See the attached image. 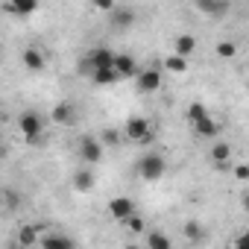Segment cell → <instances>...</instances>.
Listing matches in <instances>:
<instances>
[{
    "label": "cell",
    "instance_id": "1",
    "mask_svg": "<svg viewBox=\"0 0 249 249\" xmlns=\"http://www.w3.org/2000/svg\"><path fill=\"white\" fill-rule=\"evenodd\" d=\"M164 170H167V164H164V156H159V153H147L138 161V173L144 182H159L164 176Z\"/></svg>",
    "mask_w": 249,
    "mask_h": 249
},
{
    "label": "cell",
    "instance_id": "2",
    "mask_svg": "<svg viewBox=\"0 0 249 249\" xmlns=\"http://www.w3.org/2000/svg\"><path fill=\"white\" fill-rule=\"evenodd\" d=\"M123 132H126L129 141H138V144H150L153 141V132H150V120L147 117H129L126 126H123Z\"/></svg>",
    "mask_w": 249,
    "mask_h": 249
},
{
    "label": "cell",
    "instance_id": "3",
    "mask_svg": "<svg viewBox=\"0 0 249 249\" xmlns=\"http://www.w3.org/2000/svg\"><path fill=\"white\" fill-rule=\"evenodd\" d=\"M18 129L24 132L27 141H38L41 132H44V120H41L36 111H24V114L18 117Z\"/></svg>",
    "mask_w": 249,
    "mask_h": 249
},
{
    "label": "cell",
    "instance_id": "4",
    "mask_svg": "<svg viewBox=\"0 0 249 249\" xmlns=\"http://www.w3.org/2000/svg\"><path fill=\"white\" fill-rule=\"evenodd\" d=\"M135 88H138L141 94H156V91L161 88V71H159V68H144V71H138Z\"/></svg>",
    "mask_w": 249,
    "mask_h": 249
},
{
    "label": "cell",
    "instance_id": "5",
    "mask_svg": "<svg viewBox=\"0 0 249 249\" xmlns=\"http://www.w3.org/2000/svg\"><path fill=\"white\" fill-rule=\"evenodd\" d=\"M108 214H111L114 220H120V223H126V220L135 214V202H132L129 196H114V199L108 202Z\"/></svg>",
    "mask_w": 249,
    "mask_h": 249
},
{
    "label": "cell",
    "instance_id": "6",
    "mask_svg": "<svg viewBox=\"0 0 249 249\" xmlns=\"http://www.w3.org/2000/svg\"><path fill=\"white\" fill-rule=\"evenodd\" d=\"M79 156H82V161H88V164H97V161L103 159V141H97V138L85 135V138L79 141Z\"/></svg>",
    "mask_w": 249,
    "mask_h": 249
},
{
    "label": "cell",
    "instance_id": "7",
    "mask_svg": "<svg viewBox=\"0 0 249 249\" xmlns=\"http://www.w3.org/2000/svg\"><path fill=\"white\" fill-rule=\"evenodd\" d=\"M114 56L117 53H111L108 47H94L85 62L91 65V71H97V68H114Z\"/></svg>",
    "mask_w": 249,
    "mask_h": 249
},
{
    "label": "cell",
    "instance_id": "8",
    "mask_svg": "<svg viewBox=\"0 0 249 249\" xmlns=\"http://www.w3.org/2000/svg\"><path fill=\"white\" fill-rule=\"evenodd\" d=\"M3 9H6L9 15H18V18H30V15H36V9H38V0H6Z\"/></svg>",
    "mask_w": 249,
    "mask_h": 249
},
{
    "label": "cell",
    "instance_id": "9",
    "mask_svg": "<svg viewBox=\"0 0 249 249\" xmlns=\"http://www.w3.org/2000/svg\"><path fill=\"white\" fill-rule=\"evenodd\" d=\"M50 117H53V123H59V126H73L76 111H73V106H71V103H59V106L50 111Z\"/></svg>",
    "mask_w": 249,
    "mask_h": 249
},
{
    "label": "cell",
    "instance_id": "10",
    "mask_svg": "<svg viewBox=\"0 0 249 249\" xmlns=\"http://www.w3.org/2000/svg\"><path fill=\"white\" fill-rule=\"evenodd\" d=\"M91 79H94V85L106 88V85H114V82L123 79V76L117 73V68H97V71H91Z\"/></svg>",
    "mask_w": 249,
    "mask_h": 249
},
{
    "label": "cell",
    "instance_id": "11",
    "mask_svg": "<svg viewBox=\"0 0 249 249\" xmlns=\"http://www.w3.org/2000/svg\"><path fill=\"white\" fill-rule=\"evenodd\" d=\"M114 68H117L120 76H138V65H135V59L129 53H117L114 56Z\"/></svg>",
    "mask_w": 249,
    "mask_h": 249
},
{
    "label": "cell",
    "instance_id": "12",
    "mask_svg": "<svg viewBox=\"0 0 249 249\" xmlns=\"http://www.w3.org/2000/svg\"><path fill=\"white\" fill-rule=\"evenodd\" d=\"M194 132H196L199 138H214V135L220 132V123H217V120H211V114H205L202 120H196V123H194Z\"/></svg>",
    "mask_w": 249,
    "mask_h": 249
},
{
    "label": "cell",
    "instance_id": "13",
    "mask_svg": "<svg viewBox=\"0 0 249 249\" xmlns=\"http://www.w3.org/2000/svg\"><path fill=\"white\" fill-rule=\"evenodd\" d=\"M21 62H24V68H30V71H41V68H44V56H41V50H36V47H27V50L21 53Z\"/></svg>",
    "mask_w": 249,
    "mask_h": 249
},
{
    "label": "cell",
    "instance_id": "14",
    "mask_svg": "<svg viewBox=\"0 0 249 249\" xmlns=\"http://www.w3.org/2000/svg\"><path fill=\"white\" fill-rule=\"evenodd\" d=\"M196 6H199L205 15H214V18L226 15V9H229V3H226V0H196Z\"/></svg>",
    "mask_w": 249,
    "mask_h": 249
},
{
    "label": "cell",
    "instance_id": "15",
    "mask_svg": "<svg viewBox=\"0 0 249 249\" xmlns=\"http://www.w3.org/2000/svg\"><path fill=\"white\" fill-rule=\"evenodd\" d=\"M164 71H170V73H188V56L170 53V56L164 59Z\"/></svg>",
    "mask_w": 249,
    "mask_h": 249
},
{
    "label": "cell",
    "instance_id": "16",
    "mask_svg": "<svg viewBox=\"0 0 249 249\" xmlns=\"http://www.w3.org/2000/svg\"><path fill=\"white\" fill-rule=\"evenodd\" d=\"M94 185H97V179H94V173H91V170H79V173L73 176V188H76L79 194L94 191Z\"/></svg>",
    "mask_w": 249,
    "mask_h": 249
},
{
    "label": "cell",
    "instance_id": "17",
    "mask_svg": "<svg viewBox=\"0 0 249 249\" xmlns=\"http://www.w3.org/2000/svg\"><path fill=\"white\" fill-rule=\"evenodd\" d=\"M38 246H44V249H71V246H73V240H71V237H65V234H44Z\"/></svg>",
    "mask_w": 249,
    "mask_h": 249
},
{
    "label": "cell",
    "instance_id": "18",
    "mask_svg": "<svg viewBox=\"0 0 249 249\" xmlns=\"http://www.w3.org/2000/svg\"><path fill=\"white\" fill-rule=\"evenodd\" d=\"M208 156H211V161L226 164V161L231 159V147H229L226 141H220V144H214V147H211V153H208Z\"/></svg>",
    "mask_w": 249,
    "mask_h": 249
},
{
    "label": "cell",
    "instance_id": "19",
    "mask_svg": "<svg viewBox=\"0 0 249 249\" xmlns=\"http://www.w3.org/2000/svg\"><path fill=\"white\" fill-rule=\"evenodd\" d=\"M132 21H135V15H132L129 9H114V12H111V24H114V27H120V30L132 27Z\"/></svg>",
    "mask_w": 249,
    "mask_h": 249
},
{
    "label": "cell",
    "instance_id": "20",
    "mask_svg": "<svg viewBox=\"0 0 249 249\" xmlns=\"http://www.w3.org/2000/svg\"><path fill=\"white\" fill-rule=\"evenodd\" d=\"M194 50H196V38H194V36H179V38H176V53L191 56Z\"/></svg>",
    "mask_w": 249,
    "mask_h": 249
},
{
    "label": "cell",
    "instance_id": "21",
    "mask_svg": "<svg viewBox=\"0 0 249 249\" xmlns=\"http://www.w3.org/2000/svg\"><path fill=\"white\" fill-rule=\"evenodd\" d=\"M18 243H21V246H36V243H41V237H38L36 226H27V229H21V234H18Z\"/></svg>",
    "mask_w": 249,
    "mask_h": 249
},
{
    "label": "cell",
    "instance_id": "22",
    "mask_svg": "<svg viewBox=\"0 0 249 249\" xmlns=\"http://www.w3.org/2000/svg\"><path fill=\"white\" fill-rule=\"evenodd\" d=\"M147 246L150 249H170V237L161 231H153V234H147Z\"/></svg>",
    "mask_w": 249,
    "mask_h": 249
},
{
    "label": "cell",
    "instance_id": "23",
    "mask_svg": "<svg viewBox=\"0 0 249 249\" xmlns=\"http://www.w3.org/2000/svg\"><path fill=\"white\" fill-rule=\"evenodd\" d=\"M205 114H208V111H205V106H202V103H191V106H188V111H185V117L191 120V126H194L196 120H202Z\"/></svg>",
    "mask_w": 249,
    "mask_h": 249
},
{
    "label": "cell",
    "instance_id": "24",
    "mask_svg": "<svg viewBox=\"0 0 249 249\" xmlns=\"http://www.w3.org/2000/svg\"><path fill=\"white\" fill-rule=\"evenodd\" d=\"M217 56L220 59H234L237 56V44L234 41H220L217 44Z\"/></svg>",
    "mask_w": 249,
    "mask_h": 249
},
{
    "label": "cell",
    "instance_id": "25",
    "mask_svg": "<svg viewBox=\"0 0 249 249\" xmlns=\"http://www.w3.org/2000/svg\"><path fill=\"white\" fill-rule=\"evenodd\" d=\"M91 6H94V9H100V12H114V9H117L114 0H91Z\"/></svg>",
    "mask_w": 249,
    "mask_h": 249
},
{
    "label": "cell",
    "instance_id": "26",
    "mask_svg": "<svg viewBox=\"0 0 249 249\" xmlns=\"http://www.w3.org/2000/svg\"><path fill=\"white\" fill-rule=\"evenodd\" d=\"M126 226H129V231H144V217H138V214H132V217L126 220Z\"/></svg>",
    "mask_w": 249,
    "mask_h": 249
},
{
    "label": "cell",
    "instance_id": "27",
    "mask_svg": "<svg viewBox=\"0 0 249 249\" xmlns=\"http://www.w3.org/2000/svg\"><path fill=\"white\" fill-rule=\"evenodd\" d=\"M103 144H111V147H114V144H120V135H117L114 129H106V132H103Z\"/></svg>",
    "mask_w": 249,
    "mask_h": 249
},
{
    "label": "cell",
    "instance_id": "28",
    "mask_svg": "<svg viewBox=\"0 0 249 249\" xmlns=\"http://www.w3.org/2000/svg\"><path fill=\"white\" fill-rule=\"evenodd\" d=\"M185 234H188L191 240H199V234H202V231H199V226H196V223H188V226H185Z\"/></svg>",
    "mask_w": 249,
    "mask_h": 249
},
{
    "label": "cell",
    "instance_id": "29",
    "mask_svg": "<svg viewBox=\"0 0 249 249\" xmlns=\"http://www.w3.org/2000/svg\"><path fill=\"white\" fill-rule=\"evenodd\" d=\"M234 179H243V182H246V179H249V164H237V167H234Z\"/></svg>",
    "mask_w": 249,
    "mask_h": 249
},
{
    "label": "cell",
    "instance_id": "30",
    "mask_svg": "<svg viewBox=\"0 0 249 249\" xmlns=\"http://www.w3.org/2000/svg\"><path fill=\"white\" fill-rule=\"evenodd\" d=\"M234 249H249V231H243L240 237H234Z\"/></svg>",
    "mask_w": 249,
    "mask_h": 249
},
{
    "label": "cell",
    "instance_id": "31",
    "mask_svg": "<svg viewBox=\"0 0 249 249\" xmlns=\"http://www.w3.org/2000/svg\"><path fill=\"white\" fill-rule=\"evenodd\" d=\"M240 202H243V211H246V214H249V191H246V194H243V196H240Z\"/></svg>",
    "mask_w": 249,
    "mask_h": 249
}]
</instances>
